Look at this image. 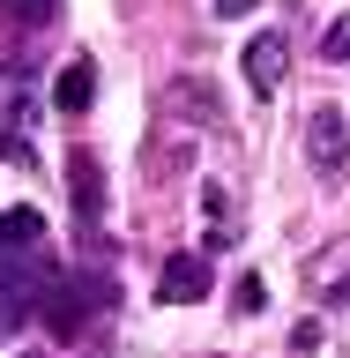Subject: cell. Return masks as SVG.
<instances>
[{"label": "cell", "instance_id": "cell-1", "mask_svg": "<svg viewBox=\"0 0 350 358\" xmlns=\"http://www.w3.org/2000/svg\"><path fill=\"white\" fill-rule=\"evenodd\" d=\"M306 164L321 179H343L350 172V120H343V105H313V120H306Z\"/></svg>", "mask_w": 350, "mask_h": 358}, {"label": "cell", "instance_id": "cell-2", "mask_svg": "<svg viewBox=\"0 0 350 358\" xmlns=\"http://www.w3.org/2000/svg\"><path fill=\"white\" fill-rule=\"evenodd\" d=\"M67 187H75V217H82V231H97L105 224V164H97V150H67Z\"/></svg>", "mask_w": 350, "mask_h": 358}, {"label": "cell", "instance_id": "cell-3", "mask_svg": "<svg viewBox=\"0 0 350 358\" xmlns=\"http://www.w3.org/2000/svg\"><path fill=\"white\" fill-rule=\"evenodd\" d=\"M89 306H97V284H67V276L38 299V313H45V329H52V336H82Z\"/></svg>", "mask_w": 350, "mask_h": 358}, {"label": "cell", "instance_id": "cell-4", "mask_svg": "<svg viewBox=\"0 0 350 358\" xmlns=\"http://www.w3.org/2000/svg\"><path fill=\"white\" fill-rule=\"evenodd\" d=\"M164 112L194 120V127H224V97L209 90V75H172V90H164Z\"/></svg>", "mask_w": 350, "mask_h": 358}, {"label": "cell", "instance_id": "cell-5", "mask_svg": "<svg viewBox=\"0 0 350 358\" xmlns=\"http://www.w3.org/2000/svg\"><path fill=\"white\" fill-rule=\"evenodd\" d=\"M284 30H254L246 38V83H254V97H276V83H284Z\"/></svg>", "mask_w": 350, "mask_h": 358}, {"label": "cell", "instance_id": "cell-6", "mask_svg": "<svg viewBox=\"0 0 350 358\" xmlns=\"http://www.w3.org/2000/svg\"><path fill=\"white\" fill-rule=\"evenodd\" d=\"M156 299H172V306L209 299V254H172V262H164V276H156Z\"/></svg>", "mask_w": 350, "mask_h": 358}, {"label": "cell", "instance_id": "cell-7", "mask_svg": "<svg viewBox=\"0 0 350 358\" xmlns=\"http://www.w3.org/2000/svg\"><path fill=\"white\" fill-rule=\"evenodd\" d=\"M52 105H60V112H75V120H82V112L97 105V67H89L82 52H75V60L60 67V83H52Z\"/></svg>", "mask_w": 350, "mask_h": 358}, {"label": "cell", "instance_id": "cell-8", "mask_svg": "<svg viewBox=\"0 0 350 358\" xmlns=\"http://www.w3.org/2000/svg\"><path fill=\"white\" fill-rule=\"evenodd\" d=\"M0 246H45V217L38 209H8L0 217Z\"/></svg>", "mask_w": 350, "mask_h": 358}, {"label": "cell", "instance_id": "cell-9", "mask_svg": "<svg viewBox=\"0 0 350 358\" xmlns=\"http://www.w3.org/2000/svg\"><path fill=\"white\" fill-rule=\"evenodd\" d=\"M30 306H38V299H22L15 284H0V343H8V336L22 329V321H30Z\"/></svg>", "mask_w": 350, "mask_h": 358}, {"label": "cell", "instance_id": "cell-10", "mask_svg": "<svg viewBox=\"0 0 350 358\" xmlns=\"http://www.w3.org/2000/svg\"><path fill=\"white\" fill-rule=\"evenodd\" d=\"M313 276H321V291H350V246H328V262Z\"/></svg>", "mask_w": 350, "mask_h": 358}, {"label": "cell", "instance_id": "cell-11", "mask_svg": "<svg viewBox=\"0 0 350 358\" xmlns=\"http://www.w3.org/2000/svg\"><path fill=\"white\" fill-rule=\"evenodd\" d=\"M0 15H8V22H45L52 0H0Z\"/></svg>", "mask_w": 350, "mask_h": 358}, {"label": "cell", "instance_id": "cell-12", "mask_svg": "<svg viewBox=\"0 0 350 358\" xmlns=\"http://www.w3.org/2000/svg\"><path fill=\"white\" fill-rule=\"evenodd\" d=\"M321 52H328V60H335V67H343V60H350V15H343V22H328V38H321Z\"/></svg>", "mask_w": 350, "mask_h": 358}, {"label": "cell", "instance_id": "cell-13", "mask_svg": "<svg viewBox=\"0 0 350 358\" xmlns=\"http://www.w3.org/2000/svg\"><path fill=\"white\" fill-rule=\"evenodd\" d=\"M261 299H268V291H261V276H239V291H231V306H239V313H261Z\"/></svg>", "mask_w": 350, "mask_h": 358}, {"label": "cell", "instance_id": "cell-14", "mask_svg": "<svg viewBox=\"0 0 350 358\" xmlns=\"http://www.w3.org/2000/svg\"><path fill=\"white\" fill-rule=\"evenodd\" d=\"M201 209H209V224H231V187H209V201H201Z\"/></svg>", "mask_w": 350, "mask_h": 358}, {"label": "cell", "instance_id": "cell-15", "mask_svg": "<svg viewBox=\"0 0 350 358\" xmlns=\"http://www.w3.org/2000/svg\"><path fill=\"white\" fill-rule=\"evenodd\" d=\"M313 343H321V329H313V321H298V336H291V358H313Z\"/></svg>", "mask_w": 350, "mask_h": 358}, {"label": "cell", "instance_id": "cell-16", "mask_svg": "<svg viewBox=\"0 0 350 358\" xmlns=\"http://www.w3.org/2000/svg\"><path fill=\"white\" fill-rule=\"evenodd\" d=\"M209 8H217V15H254L261 0H209Z\"/></svg>", "mask_w": 350, "mask_h": 358}]
</instances>
